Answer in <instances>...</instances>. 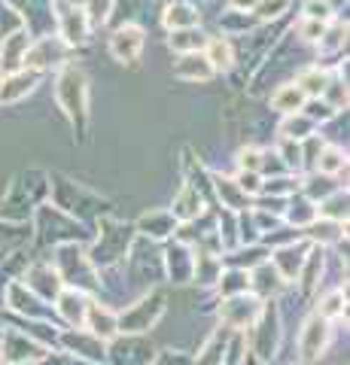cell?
Returning a JSON list of instances; mask_svg holds the SVG:
<instances>
[{
    "label": "cell",
    "mask_w": 350,
    "mask_h": 365,
    "mask_svg": "<svg viewBox=\"0 0 350 365\" xmlns=\"http://www.w3.org/2000/svg\"><path fill=\"white\" fill-rule=\"evenodd\" d=\"M55 98H58V107L73 119V125L86 122L88 88H86V76L80 67H64L58 76V86H55Z\"/></svg>",
    "instance_id": "6da1fadb"
},
{
    "label": "cell",
    "mask_w": 350,
    "mask_h": 365,
    "mask_svg": "<svg viewBox=\"0 0 350 365\" xmlns=\"http://www.w3.org/2000/svg\"><path fill=\"white\" fill-rule=\"evenodd\" d=\"M143 43H146V34H143L140 25H122L110 37V55L116 61H122V64H131V61L140 58Z\"/></svg>",
    "instance_id": "7a4b0ae2"
},
{
    "label": "cell",
    "mask_w": 350,
    "mask_h": 365,
    "mask_svg": "<svg viewBox=\"0 0 350 365\" xmlns=\"http://www.w3.org/2000/svg\"><path fill=\"white\" fill-rule=\"evenodd\" d=\"M128 225H119V222H104V232H101V241L95 247L92 259L101 262V265H107V262H116L122 253H125L128 247Z\"/></svg>",
    "instance_id": "3957f363"
},
{
    "label": "cell",
    "mask_w": 350,
    "mask_h": 365,
    "mask_svg": "<svg viewBox=\"0 0 350 365\" xmlns=\"http://www.w3.org/2000/svg\"><path fill=\"white\" fill-rule=\"evenodd\" d=\"M326 344H329V323H326L323 317L314 314L308 323H304L302 335H299V353H302V359H308V362L311 359H320Z\"/></svg>",
    "instance_id": "277c9868"
},
{
    "label": "cell",
    "mask_w": 350,
    "mask_h": 365,
    "mask_svg": "<svg viewBox=\"0 0 350 365\" xmlns=\"http://www.w3.org/2000/svg\"><path fill=\"white\" fill-rule=\"evenodd\" d=\"M37 83H40L37 71H16V73H9L6 83H0V104H16L19 98L31 95Z\"/></svg>",
    "instance_id": "5b68a950"
},
{
    "label": "cell",
    "mask_w": 350,
    "mask_h": 365,
    "mask_svg": "<svg viewBox=\"0 0 350 365\" xmlns=\"http://www.w3.org/2000/svg\"><path fill=\"white\" fill-rule=\"evenodd\" d=\"M28 46H31V37L25 31H16L4 37V49H0V67L9 73H16L21 64H25V55H28Z\"/></svg>",
    "instance_id": "8992f818"
},
{
    "label": "cell",
    "mask_w": 350,
    "mask_h": 365,
    "mask_svg": "<svg viewBox=\"0 0 350 365\" xmlns=\"http://www.w3.org/2000/svg\"><path fill=\"white\" fill-rule=\"evenodd\" d=\"M61 37L64 46H80L88 40V21L80 6H67L61 13Z\"/></svg>",
    "instance_id": "52a82bcc"
},
{
    "label": "cell",
    "mask_w": 350,
    "mask_h": 365,
    "mask_svg": "<svg viewBox=\"0 0 350 365\" xmlns=\"http://www.w3.org/2000/svg\"><path fill=\"white\" fill-rule=\"evenodd\" d=\"M271 107L277 113H287V116H296L304 107V95L299 91V86H280L274 95H271Z\"/></svg>",
    "instance_id": "ba28073f"
},
{
    "label": "cell",
    "mask_w": 350,
    "mask_h": 365,
    "mask_svg": "<svg viewBox=\"0 0 350 365\" xmlns=\"http://www.w3.org/2000/svg\"><path fill=\"white\" fill-rule=\"evenodd\" d=\"M165 25L168 28H174V31H186V28H195V21H198V9L192 6V4H171L165 9Z\"/></svg>",
    "instance_id": "9c48e42d"
},
{
    "label": "cell",
    "mask_w": 350,
    "mask_h": 365,
    "mask_svg": "<svg viewBox=\"0 0 350 365\" xmlns=\"http://www.w3.org/2000/svg\"><path fill=\"white\" fill-rule=\"evenodd\" d=\"M174 73L183 76V79H210L213 76V67L207 64L205 55H186V58L177 61Z\"/></svg>",
    "instance_id": "30bf717a"
},
{
    "label": "cell",
    "mask_w": 350,
    "mask_h": 365,
    "mask_svg": "<svg viewBox=\"0 0 350 365\" xmlns=\"http://www.w3.org/2000/svg\"><path fill=\"white\" fill-rule=\"evenodd\" d=\"M326 83H329V76H326L320 67H304V71L299 73V79H296V86H299L302 95H311V98H320Z\"/></svg>",
    "instance_id": "8fae6325"
},
{
    "label": "cell",
    "mask_w": 350,
    "mask_h": 365,
    "mask_svg": "<svg viewBox=\"0 0 350 365\" xmlns=\"http://www.w3.org/2000/svg\"><path fill=\"white\" fill-rule=\"evenodd\" d=\"M88 326H92V335L95 338H110L119 329L116 317L107 314V307H98V304L88 307Z\"/></svg>",
    "instance_id": "7c38bea8"
},
{
    "label": "cell",
    "mask_w": 350,
    "mask_h": 365,
    "mask_svg": "<svg viewBox=\"0 0 350 365\" xmlns=\"http://www.w3.org/2000/svg\"><path fill=\"white\" fill-rule=\"evenodd\" d=\"M205 58H207V64L213 67V71H229V67L235 64L232 43H229V40H210Z\"/></svg>",
    "instance_id": "4fadbf2b"
},
{
    "label": "cell",
    "mask_w": 350,
    "mask_h": 365,
    "mask_svg": "<svg viewBox=\"0 0 350 365\" xmlns=\"http://www.w3.org/2000/svg\"><path fill=\"white\" fill-rule=\"evenodd\" d=\"M201 213V195L192 186H186L183 192L177 195L174 201V220H192V216H198Z\"/></svg>",
    "instance_id": "5bb4252c"
},
{
    "label": "cell",
    "mask_w": 350,
    "mask_h": 365,
    "mask_svg": "<svg viewBox=\"0 0 350 365\" xmlns=\"http://www.w3.org/2000/svg\"><path fill=\"white\" fill-rule=\"evenodd\" d=\"M201 46H205V34L195 31V28H186V31H174V34H171V49H174V52H189V55H195Z\"/></svg>",
    "instance_id": "9a60e30c"
},
{
    "label": "cell",
    "mask_w": 350,
    "mask_h": 365,
    "mask_svg": "<svg viewBox=\"0 0 350 365\" xmlns=\"http://www.w3.org/2000/svg\"><path fill=\"white\" fill-rule=\"evenodd\" d=\"M311 131H314V122L304 119V113H299V116H287L284 125H280L284 140H308Z\"/></svg>",
    "instance_id": "2e32d148"
},
{
    "label": "cell",
    "mask_w": 350,
    "mask_h": 365,
    "mask_svg": "<svg viewBox=\"0 0 350 365\" xmlns=\"http://www.w3.org/2000/svg\"><path fill=\"white\" fill-rule=\"evenodd\" d=\"M83 16L88 21V28H101L110 21V13H113V0H86L80 6Z\"/></svg>",
    "instance_id": "e0dca14e"
},
{
    "label": "cell",
    "mask_w": 350,
    "mask_h": 365,
    "mask_svg": "<svg viewBox=\"0 0 350 365\" xmlns=\"http://www.w3.org/2000/svg\"><path fill=\"white\" fill-rule=\"evenodd\" d=\"M140 228L153 237H168L174 232V216L171 213H146L140 220Z\"/></svg>",
    "instance_id": "ac0fdd59"
},
{
    "label": "cell",
    "mask_w": 350,
    "mask_h": 365,
    "mask_svg": "<svg viewBox=\"0 0 350 365\" xmlns=\"http://www.w3.org/2000/svg\"><path fill=\"white\" fill-rule=\"evenodd\" d=\"M323 104L329 107V110H344L347 107V83H341V79H329L326 83V88H323Z\"/></svg>",
    "instance_id": "d6986e66"
},
{
    "label": "cell",
    "mask_w": 350,
    "mask_h": 365,
    "mask_svg": "<svg viewBox=\"0 0 350 365\" xmlns=\"http://www.w3.org/2000/svg\"><path fill=\"white\" fill-rule=\"evenodd\" d=\"M217 192L222 195L225 207H232V210L247 207V195L238 189V182H235V180H217Z\"/></svg>",
    "instance_id": "ffe728a7"
},
{
    "label": "cell",
    "mask_w": 350,
    "mask_h": 365,
    "mask_svg": "<svg viewBox=\"0 0 350 365\" xmlns=\"http://www.w3.org/2000/svg\"><path fill=\"white\" fill-rule=\"evenodd\" d=\"M347 165L344 153L338 150V146H329V150H323L320 158H317V168L323 170V174H335V170H341Z\"/></svg>",
    "instance_id": "44dd1931"
},
{
    "label": "cell",
    "mask_w": 350,
    "mask_h": 365,
    "mask_svg": "<svg viewBox=\"0 0 350 365\" xmlns=\"http://www.w3.org/2000/svg\"><path fill=\"white\" fill-rule=\"evenodd\" d=\"M341 314H344V292H341V289H335L332 295H326V302L320 304L317 317L332 319V317H341Z\"/></svg>",
    "instance_id": "7402d4cb"
},
{
    "label": "cell",
    "mask_w": 350,
    "mask_h": 365,
    "mask_svg": "<svg viewBox=\"0 0 350 365\" xmlns=\"http://www.w3.org/2000/svg\"><path fill=\"white\" fill-rule=\"evenodd\" d=\"M289 6V0H259L256 4V16L262 19V21H271V19H277L284 9Z\"/></svg>",
    "instance_id": "603a6c76"
},
{
    "label": "cell",
    "mask_w": 350,
    "mask_h": 365,
    "mask_svg": "<svg viewBox=\"0 0 350 365\" xmlns=\"http://www.w3.org/2000/svg\"><path fill=\"white\" fill-rule=\"evenodd\" d=\"M320 213L326 220H347V192H338L326 207H320Z\"/></svg>",
    "instance_id": "cb8c5ba5"
},
{
    "label": "cell",
    "mask_w": 350,
    "mask_h": 365,
    "mask_svg": "<svg viewBox=\"0 0 350 365\" xmlns=\"http://www.w3.org/2000/svg\"><path fill=\"white\" fill-rule=\"evenodd\" d=\"M329 16H332V6H329V0H304V19L326 21Z\"/></svg>",
    "instance_id": "d4e9b609"
},
{
    "label": "cell",
    "mask_w": 350,
    "mask_h": 365,
    "mask_svg": "<svg viewBox=\"0 0 350 365\" xmlns=\"http://www.w3.org/2000/svg\"><path fill=\"white\" fill-rule=\"evenodd\" d=\"M344 34H347V28H341V25H335L332 31H323L320 49H323V52H335L338 46H344Z\"/></svg>",
    "instance_id": "484cf974"
},
{
    "label": "cell",
    "mask_w": 350,
    "mask_h": 365,
    "mask_svg": "<svg viewBox=\"0 0 350 365\" xmlns=\"http://www.w3.org/2000/svg\"><path fill=\"white\" fill-rule=\"evenodd\" d=\"M238 165H241V170H262V153L259 150H253V146H247V150H241L238 153Z\"/></svg>",
    "instance_id": "4316f807"
},
{
    "label": "cell",
    "mask_w": 350,
    "mask_h": 365,
    "mask_svg": "<svg viewBox=\"0 0 350 365\" xmlns=\"http://www.w3.org/2000/svg\"><path fill=\"white\" fill-rule=\"evenodd\" d=\"M235 182H238V189L244 192V195H253V192L262 189V186H259V182H262V177H259L256 170H241L238 180H235Z\"/></svg>",
    "instance_id": "83f0119b"
},
{
    "label": "cell",
    "mask_w": 350,
    "mask_h": 365,
    "mask_svg": "<svg viewBox=\"0 0 350 365\" xmlns=\"http://www.w3.org/2000/svg\"><path fill=\"white\" fill-rule=\"evenodd\" d=\"M217 268H220V259H198V283H210L217 280Z\"/></svg>",
    "instance_id": "f1b7e54d"
},
{
    "label": "cell",
    "mask_w": 350,
    "mask_h": 365,
    "mask_svg": "<svg viewBox=\"0 0 350 365\" xmlns=\"http://www.w3.org/2000/svg\"><path fill=\"white\" fill-rule=\"evenodd\" d=\"M326 31V21H314V19H302L299 21V34L304 40H320Z\"/></svg>",
    "instance_id": "f546056e"
},
{
    "label": "cell",
    "mask_w": 350,
    "mask_h": 365,
    "mask_svg": "<svg viewBox=\"0 0 350 365\" xmlns=\"http://www.w3.org/2000/svg\"><path fill=\"white\" fill-rule=\"evenodd\" d=\"M284 162H287V168H299L302 165V146L296 143V140H284Z\"/></svg>",
    "instance_id": "4dcf8cb0"
},
{
    "label": "cell",
    "mask_w": 350,
    "mask_h": 365,
    "mask_svg": "<svg viewBox=\"0 0 350 365\" xmlns=\"http://www.w3.org/2000/svg\"><path fill=\"white\" fill-rule=\"evenodd\" d=\"M229 4H232L235 9H247V6H253V9H256L259 0H229Z\"/></svg>",
    "instance_id": "1f68e13d"
}]
</instances>
